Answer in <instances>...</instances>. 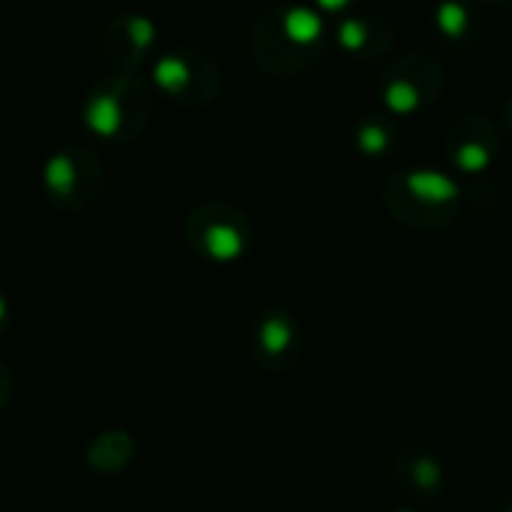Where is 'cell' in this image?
<instances>
[{
  "instance_id": "277c9868",
  "label": "cell",
  "mask_w": 512,
  "mask_h": 512,
  "mask_svg": "<svg viewBox=\"0 0 512 512\" xmlns=\"http://www.w3.org/2000/svg\"><path fill=\"white\" fill-rule=\"evenodd\" d=\"M99 156L81 144L57 150L45 165V186L48 195L63 207H84L96 198L102 186Z\"/></svg>"
},
{
  "instance_id": "3957f363",
  "label": "cell",
  "mask_w": 512,
  "mask_h": 512,
  "mask_svg": "<svg viewBox=\"0 0 512 512\" xmlns=\"http://www.w3.org/2000/svg\"><path fill=\"white\" fill-rule=\"evenodd\" d=\"M153 81L180 108H204L219 96V66L192 45L168 48L156 60Z\"/></svg>"
},
{
  "instance_id": "6da1fadb",
  "label": "cell",
  "mask_w": 512,
  "mask_h": 512,
  "mask_svg": "<svg viewBox=\"0 0 512 512\" xmlns=\"http://www.w3.org/2000/svg\"><path fill=\"white\" fill-rule=\"evenodd\" d=\"M153 114V96L150 87L138 72L129 69H114L102 75L84 105V123L93 135L114 141V144H129L135 141Z\"/></svg>"
},
{
  "instance_id": "8992f818",
  "label": "cell",
  "mask_w": 512,
  "mask_h": 512,
  "mask_svg": "<svg viewBox=\"0 0 512 512\" xmlns=\"http://www.w3.org/2000/svg\"><path fill=\"white\" fill-rule=\"evenodd\" d=\"M192 231L198 234V240L204 243V249L210 255H216V258L237 255L240 246H243V231H240L237 210H228L222 204H210V207L195 210Z\"/></svg>"
},
{
  "instance_id": "7a4b0ae2",
  "label": "cell",
  "mask_w": 512,
  "mask_h": 512,
  "mask_svg": "<svg viewBox=\"0 0 512 512\" xmlns=\"http://www.w3.org/2000/svg\"><path fill=\"white\" fill-rule=\"evenodd\" d=\"M318 18L303 9H276L258 18L252 30V54L270 72H294L312 60L318 39Z\"/></svg>"
},
{
  "instance_id": "5b68a950",
  "label": "cell",
  "mask_w": 512,
  "mask_h": 512,
  "mask_svg": "<svg viewBox=\"0 0 512 512\" xmlns=\"http://www.w3.org/2000/svg\"><path fill=\"white\" fill-rule=\"evenodd\" d=\"M102 45L108 60L117 69H129L135 72L138 63L150 54V48L156 45V27L153 21L141 18V15H120L111 18L102 30Z\"/></svg>"
}]
</instances>
